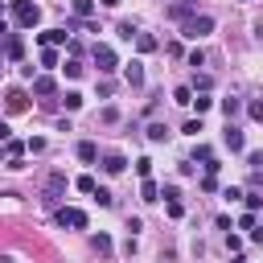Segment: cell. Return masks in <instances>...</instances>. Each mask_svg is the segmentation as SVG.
Returning <instances> with one entry per match:
<instances>
[{
	"label": "cell",
	"mask_w": 263,
	"mask_h": 263,
	"mask_svg": "<svg viewBox=\"0 0 263 263\" xmlns=\"http://www.w3.org/2000/svg\"><path fill=\"white\" fill-rule=\"evenodd\" d=\"M12 21H16L21 29H33V25L41 21V8H37L33 0H12Z\"/></svg>",
	"instance_id": "obj_1"
},
{
	"label": "cell",
	"mask_w": 263,
	"mask_h": 263,
	"mask_svg": "<svg viewBox=\"0 0 263 263\" xmlns=\"http://www.w3.org/2000/svg\"><path fill=\"white\" fill-rule=\"evenodd\" d=\"M210 29H214V16H210V12H193V16L185 21V29H181V33H185L189 41H197V37H205Z\"/></svg>",
	"instance_id": "obj_2"
},
{
	"label": "cell",
	"mask_w": 263,
	"mask_h": 263,
	"mask_svg": "<svg viewBox=\"0 0 263 263\" xmlns=\"http://www.w3.org/2000/svg\"><path fill=\"white\" fill-rule=\"evenodd\" d=\"M53 218H58V226H70V230H86V214H82L78 205H58V210H53Z\"/></svg>",
	"instance_id": "obj_3"
},
{
	"label": "cell",
	"mask_w": 263,
	"mask_h": 263,
	"mask_svg": "<svg viewBox=\"0 0 263 263\" xmlns=\"http://www.w3.org/2000/svg\"><path fill=\"white\" fill-rule=\"evenodd\" d=\"M62 193H66V173H53V177H49V185H45V193H41V201H45L49 210H58Z\"/></svg>",
	"instance_id": "obj_4"
},
{
	"label": "cell",
	"mask_w": 263,
	"mask_h": 263,
	"mask_svg": "<svg viewBox=\"0 0 263 263\" xmlns=\"http://www.w3.org/2000/svg\"><path fill=\"white\" fill-rule=\"evenodd\" d=\"M95 66H99V74H115V70H119L115 49H111V45H95Z\"/></svg>",
	"instance_id": "obj_5"
},
{
	"label": "cell",
	"mask_w": 263,
	"mask_h": 263,
	"mask_svg": "<svg viewBox=\"0 0 263 263\" xmlns=\"http://www.w3.org/2000/svg\"><path fill=\"white\" fill-rule=\"evenodd\" d=\"M222 144H226L230 152H242V148H247V136H242V132H238V127H234L230 119H226V132H222Z\"/></svg>",
	"instance_id": "obj_6"
},
{
	"label": "cell",
	"mask_w": 263,
	"mask_h": 263,
	"mask_svg": "<svg viewBox=\"0 0 263 263\" xmlns=\"http://www.w3.org/2000/svg\"><path fill=\"white\" fill-rule=\"evenodd\" d=\"M193 12H197L193 0H173V4H168V16H173V21H189Z\"/></svg>",
	"instance_id": "obj_7"
},
{
	"label": "cell",
	"mask_w": 263,
	"mask_h": 263,
	"mask_svg": "<svg viewBox=\"0 0 263 263\" xmlns=\"http://www.w3.org/2000/svg\"><path fill=\"white\" fill-rule=\"evenodd\" d=\"M37 41L41 45H70V29H45V33H37Z\"/></svg>",
	"instance_id": "obj_8"
},
{
	"label": "cell",
	"mask_w": 263,
	"mask_h": 263,
	"mask_svg": "<svg viewBox=\"0 0 263 263\" xmlns=\"http://www.w3.org/2000/svg\"><path fill=\"white\" fill-rule=\"evenodd\" d=\"M123 78H127V86H144V62L132 58V62L123 66Z\"/></svg>",
	"instance_id": "obj_9"
},
{
	"label": "cell",
	"mask_w": 263,
	"mask_h": 263,
	"mask_svg": "<svg viewBox=\"0 0 263 263\" xmlns=\"http://www.w3.org/2000/svg\"><path fill=\"white\" fill-rule=\"evenodd\" d=\"M4 107H8V111H12V115H16V111H25V107H29V95H25V90H21V86H12V90H8V95H4Z\"/></svg>",
	"instance_id": "obj_10"
},
{
	"label": "cell",
	"mask_w": 263,
	"mask_h": 263,
	"mask_svg": "<svg viewBox=\"0 0 263 263\" xmlns=\"http://www.w3.org/2000/svg\"><path fill=\"white\" fill-rule=\"evenodd\" d=\"M4 58H8V62H21V58H25V41H21L16 33L4 37Z\"/></svg>",
	"instance_id": "obj_11"
},
{
	"label": "cell",
	"mask_w": 263,
	"mask_h": 263,
	"mask_svg": "<svg viewBox=\"0 0 263 263\" xmlns=\"http://www.w3.org/2000/svg\"><path fill=\"white\" fill-rule=\"evenodd\" d=\"M53 90H58V82H53L49 74H37V78H33V95H41V99H49Z\"/></svg>",
	"instance_id": "obj_12"
},
{
	"label": "cell",
	"mask_w": 263,
	"mask_h": 263,
	"mask_svg": "<svg viewBox=\"0 0 263 263\" xmlns=\"http://www.w3.org/2000/svg\"><path fill=\"white\" fill-rule=\"evenodd\" d=\"M123 168H127V160H123L119 152H107V156H103V173H111V177H119Z\"/></svg>",
	"instance_id": "obj_13"
},
{
	"label": "cell",
	"mask_w": 263,
	"mask_h": 263,
	"mask_svg": "<svg viewBox=\"0 0 263 263\" xmlns=\"http://www.w3.org/2000/svg\"><path fill=\"white\" fill-rule=\"evenodd\" d=\"M74 152H78V160H86V164H95V160H99V148H95L90 140H82V144H78Z\"/></svg>",
	"instance_id": "obj_14"
},
{
	"label": "cell",
	"mask_w": 263,
	"mask_h": 263,
	"mask_svg": "<svg viewBox=\"0 0 263 263\" xmlns=\"http://www.w3.org/2000/svg\"><path fill=\"white\" fill-rule=\"evenodd\" d=\"M25 148H29L25 140H8V144H4V156H8V160H21V156H25Z\"/></svg>",
	"instance_id": "obj_15"
},
{
	"label": "cell",
	"mask_w": 263,
	"mask_h": 263,
	"mask_svg": "<svg viewBox=\"0 0 263 263\" xmlns=\"http://www.w3.org/2000/svg\"><path fill=\"white\" fill-rule=\"evenodd\" d=\"M70 8H74V16H78V21H86V16L95 12V0H70Z\"/></svg>",
	"instance_id": "obj_16"
},
{
	"label": "cell",
	"mask_w": 263,
	"mask_h": 263,
	"mask_svg": "<svg viewBox=\"0 0 263 263\" xmlns=\"http://www.w3.org/2000/svg\"><path fill=\"white\" fill-rule=\"evenodd\" d=\"M136 49H140V53H152V49H156V37H152V33H136Z\"/></svg>",
	"instance_id": "obj_17"
},
{
	"label": "cell",
	"mask_w": 263,
	"mask_h": 263,
	"mask_svg": "<svg viewBox=\"0 0 263 263\" xmlns=\"http://www.w3.org/2000/svg\"><path fill=\"white\" fill-rule=\"evenodd\" d=\"M148 140H152V144H164V140H168V127H164V123H148Z\"/></svg>",
	"instance_id": "obj_18"
},
{
	"label": "cell",
	"mask_w": 263,
	"mask_h": 263,
	"mask_svg": "<svg viewBox=\"0 0 263 263\" xmlns=\"http://www.w3.org/2000/svg\"><path fill=\"white\" fill-rule=\"evenodd\" d=\"M140 197H144V201H156V197H160V189H156V181H152V177H144V185H140Z\"/></svg>",
	"instance_id": "obj_19"
},
{
	"label": "cell",
	"mask_w": 263,
	"mask_h": 263,
	"mask_svg": "<svg viewBox=\"0 0 263 263\" xmlns=\"http://www.w3.org/2000/svg\"><path fill=\"white\" fill-rule=\"evenodd\" d=\"M173 103L189 107V103H193V86H177V90H173Z\"/></svg>",
	"instance_id": "obj_20"
},
{
	"label": "cell",
	"mask_w": 263,
	"mask_h": 263,
	"mask_svg": "<svg viewBox=\"0 0 263 263\" xmlns=\"http://www.w3.org/2000/svg\"><path fill=\"white\" fill-rule=\"evenodd\" d=\"M238 111H242V99H222V115L226 119H234Z\"/></svg>",
	"instance_id": "obj_21"
},
{
	"label": "cell",
	"mask_w": 263,
	"mask_h": 263,
	"mask_svg": "<svg viewBox=\"0 0 263 263\" xmlns=\"http://www.w3.org/2000/svg\"><path fill=\"white\" fill-rule=\"evenodd\" d=\"M136 33H140L136 21H119V37H123V41H136Z\"/></svg>",
	"instance_id": "obj_22"
},
{
	"label": "cell",
	"mask_w": 263,
	"mask_h": 263,
	"mask_svg": "<svg viewBox=\"0 0 263 263\" xmlns=\"http://www.w3.org/2000/svg\"><path fill=\"white\" fill-rule=\"evenodd\" d=\"M41 66H49V70L58 66V49L53 45H41Z\"/></svg>",
	"instance_id": "obj_23"
},
{
	"label": "cell",
	"mask_w": 263,
	"mask_h": 263,
	"mask_svg": "<svg viewBox=\"0 0 263 263\" xmlns=\"http://www.w3.org/2000/svg\"><path fill=\"white\" fill-rule=\"evenodd\" d=\"M62 103H66V111H78V107H82V95H78V90H66Z\"/></svg>",
	"instance_id": "obj_24"
},
{
	"label": "cell",
	"mask_w": 263,
	"mask_h": 263,
	"mask_svg": "<svg viewBox=\"0 0 263 263\" xmlns=\"http://www.w3.org/2000/svg\"><path fill=\"white\" fill-rule=\"evenodd\" d=\"M197 160H201V164L214 160V148H210V144H197V148H193V164H197Z\"/></svg>",
	"instance_id": "obj_25"
},
{
	"label": "cell",
	"mask_w": 263,
	"mask_h": 263,
	"mask_svg": "<svg viewBox=\"0 0 263 263\" xmlns=\"http://www.w3.org/2000/svg\"><path fill=\"white\" fill-rule=\"evenodd\" d=\"M74 189H82V193H95L99 185H95V177H90V173H82V177L74 181Z\"/></svg>",
	"instance_id": "obj_26"
},
{
	"label": "cell",
	"mask_w": 263,
	"mask_h": 263,
	"mask_svg": "<svg viewBox=\"0 0 263 263\" xmlns=\"http://www.w3.org/2000/svg\"><path fill=\"white\" fill-rule=\"evenodd\" d=\"M247 115H251L255 123H263V99H251V103H247Z\"/></svg>",
	"instance_id": "obj_27"
},
{
	"label": "cell",
	"mask_w": 263,
	"mask_h": 263,
	"mask_svg": "<svg viewBox=\"0 0 263 263\" xmlns=\"http://www.w3.org/2000/svg\"><path fill=\"white\" fill-rule=\"evenodd\" d=\"M189 107H197V115H201V111H210V107H214V99H210V95H205V90H201V95H197V99H193V103H189Z\"/></svg>",
	"instance_id": "obj_28"
},
{
	"label": "cell",
	"mask_w": 263,
	"mask_h": 263,
	"mask_svg": "<svg viewBox=\"0 0 263 263\" xmlns=\"http://www.w3.org/2000/svg\"><path fill=\"white\" fill-rule=\"evenodd\" d=\"M95 251H99V255H111V238H107V234H95Z\"/></svg>",
	"instance_id": "obj_29"
},
{
	"label": "cell",
	"mask_w": 263,
	"mask_h": 263,
	"mask_svg": "<svg viewBox=\"0 0 263 263\" xmlns=\"http://www.w3.org/2000/svg\"><path fill=\"white\" fill-rule=\"evenodd\" d=\"M189 66H193V70L205 66V49H189Z\"/></svg>",
	"instance_id": "obj_30"
},
{
	"label": "cell",
	"mask_w": 263,
	"mask_h": 263,
	"mask_svg": "<svg viewBox=\"0 0 263 263\" xmlns=\"http://www.w3.org/2000/svg\"><path fill=\"white\" fill-rule=\"evenodd\" d=\"M62 70H66V78H78V74H82V62H74V58H70Z\"/></svg>",
	"instance_id": "obj_31"
},
{
	"label": "cell",
	"mask_w": 263,
	"mask_h": 263,
	"mask_svg": "<svg viewBox=\"0 0 263 263\" xmlns=\"http://www.w3.org/2000/svg\"><path fill=\"white\" fill-rule=\"evenodd\" d=\"M210 86H214L210 74H197V78H193V90H210Z\"/></svg>",
	"instance_id": "obj_32"
},
{
	"label": "cell",
	"mask_w": 263,
	"mask_h": 263,
	"mask_svg": "<svg viewBox=\"0 0 263 263\" xmlns=\"http://www.w3.org/2000/svg\"><path fill=\"white\" fill-rule=\"evenodd\" d=\"M136 173H140V177H152V160L140 156V160H136Z\"/></svg>",
	"instance_id": "obj_33"
},
{
	"label": "cell",
	"mask_w": 263,
	"mask_h": 263,
	"mask_svg": "<svg viewBox=\"0 0 263 263\" xmlns=\"http://www.w3.org/2000/svg\"><path fill=\"white\" fill-rule=\"evenodd\" d=\"M255 222H259V218H255V210H247V214L238 218V226H242V230H255Z\"/></svg>",
	"instance_id": "obj_34"
},
{
	"label": "cell",
	"mask_w": 263,
	"mask_h": 263,
	"mask_svg": "<svg viewBox=\"0 0 263 263\" xmlns=\"http://www.w3.org/2000/svg\"><path fill=\"white\" fill-rule=\"evenodd\" d=\"M90 197H95V201H99V205H111V201H115V197H111V193H107V189H95V193H90Z\"/></svg>",
	"instance_id": "obj_35"
},
{
	"label": "cell",
	"mask_w": 263,
	"mask_h": 263,
	"mask_svg": "<svg viewBox=\"0 0 263 263\" xmlns=\"http://www.w3.org/2000/svg\"><path fill=\"white\" fill-rule=\"evenodd\" d=\"M242 197H247V210H259V205H263V197H259L255 189H251V193H242Z\"/></svg>",
	"instance_id": "obj_36"
},
{
	"label": "cell",
	"mask_w": 263,
	"mask_h": 263,
	"mask_svg": "<svg viewBox=\"0 0 263 263\" xmlns=\"http://www.w3.org/2000/svg\"><path fill=\"white\" fill-rule=\"evenodd\" d=\"M99 119H103V123H115V119H119V111H115V107H103V115H99Z\"/></svg>",
	"instance_id": "obj_37"
},
{
	"label": "cell",
	"mask_w": 263,
	"mask_h": 263,
	"mask_svg": "<svg viewBox=\"0 0 263 263\" xmlns=\"http://www.w3.org/2000/svg\"><path fill=\"white\" fill-rule=\"evenodd\" d=\"M197 132H201V115H197V119H189V123H185V136H197Z\"/></svg>",
	"instance_id": "obj_38"
},
{
	"label": "cell",
	"mask_w": 263,
	"mask_h": 263,
	"mask_svg": "<svg viewBox=\"0 0 263 263\" xmlns=\"http://www.w3.org/2000/svg\"><path fill=\"white\" fill-rule=\"evenodd\" d=\"M201 189H205V193H214V189H218V181H214V173H205V177H201Z\"/></svg>",
	"instance_id": "obj_39"
},
{
	"label": "cell",
	"mask_w": 263,
	"mask_h": 263,
	"mask_svg": "<svg viewBox=\"0 0 263 263\" xmlns=\"http://www.w3.org/2000/svg\"><path fill=\"white\" fill-rule=\"evenodd\" d=\"M160 197H168V201H177V197H181V189H177V185H164V189H160Z\"/></svg>",
	"instance_id": "obj_40"
},
{
	"label": "cell",
	"mask_w": 263,
	"mask_h": 263,
	"mask_svg": "<svg viewBox=\"0 0 263 263\" xmlns=\"http://www.w3.org/2000/svg\"><path fill=\"white\" fill-rule=\"evenodd\" d=\"M247 164H251V168H259V164H263V152H247Z\"/></svg>",
	"instance_id": "obj_41"
},
{
	"label": "cell",
	"mask_w": 263,
	"mask_h": 263,
	"mask_svg": "<svg viewBox=\"0 0 263 263\" xmlns=\"http://www.w3.org/2000/svg\"><path fill=\"white\" fill-rule=\"evenodd\" d=\"M8 140H12V127H8V123H0V144H8Z\"/></svg>",
	"instance_id": "obj_42"
},
{
	"label": "cell",
	"mask_w": 263,
	"mask_h": 263,
	"mask_svg": "<svg viewBox=\"0 0 263 263\" xmlns=\"http://www.w3.org/2000/svg\"><path fill=\"white\" fill-rule=\"evenodd\" d=\"M251 238H255V242H263V226H259V222H255V230H251Z\"/></svg>",
	"instance_id": "obj_43"
},
{
	"label": "cell",
	"mask_w": 263,
	"mask_h": 263,
	"mask_svg": "<svg viewBox=\"0 0 263 263\" xmlns=\"http://www.w3.org/2000/svg\"><path fill=\"white\" fill-rule=\"evenodd\" d=\"M4 37H12V29H8V21H0V41H4Z\"/></svg>",
	"instance_id": "obj_44"
},
{
	"label": "cell",
	"mask_w": 263,
	"mask_h": 263,
	"mask_svg": "<svg viewBox=\"0 0 263 263\" xmlns=\"http://www.w3.org/2000/svg\"><path fill=\"white\" fill-rule=\"evenodd\" d=\"M99 4H103V8H119V0H99Z\"/></svg>",
	"instance_id": "obj_45"
},
{
	"label": "cell",
	"mask_w": 263,
	"mask_h": 263,
	"mask_svg": "<svg viewBox=\"0 0 263 263\" xmlns=\"http://www.w3.org/2000/svg\"><path fill=\"white\" fill-rule=\"evenodd\" d=\"M230 263H247V259H242V255H238V251H234V259H230Z\"/></svg>",
	"instance_id": "obj_46"
},
{
	"label": "cell",
	"mask_w": 263,
	"mask_h": 263,
	"mask_svg": "<svg viewBox=\"0 0 263 263\" xmlns=\"http://www.w3.org/2000/svg\"><path fill=\"white\" fill-rule=\"evenodd\" d=\"M0 62H4V45H0Z\"/></svg>",
	"instance_id": "obj_47"
},
{
	"label": "cell",
	"mask_w": 263,
	"mask_h": 263,
	"mask_svg": "<svg viewBox=\"0 0 263 263\" xmlns=\"http://www.w3.org/2000/svg\"><path fill=\"white\" fill-rule=\"evenodd\" d=\"M0 8H4V0H0Z\"/></svg>",
	"instance_id": "obj_48"
},
{
	"label": "cell",
	"mask_w": 263,
	"mask_h": 263,
	"mask_svg": "<svg viewBox=\"0 0 263 263\" xmlns=\"http://www.w3.org/2000/svg\"><path fill=\"white\" fill-rule=\"evenodd\" d=\"M238 4H247V0H238Z\"/></svg>",
	"instance_id": "obj_49"
}]
</instances>
